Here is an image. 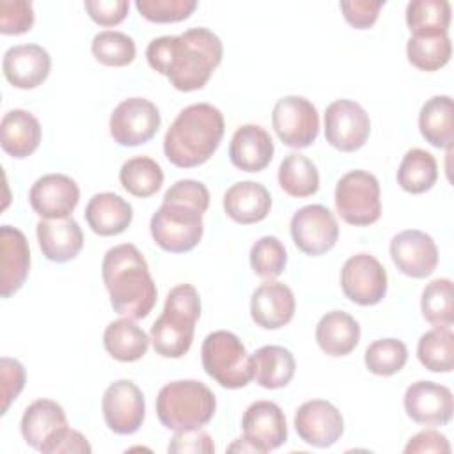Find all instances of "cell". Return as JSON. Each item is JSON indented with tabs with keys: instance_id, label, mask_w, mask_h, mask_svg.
Returning a JSON list of instances; mask_svg holds the SVG:
<instances>
[{
	"instance_id": "6da1fadb",
	"label": "cell",
	"mask_w": 454,
	"mask_h": 454,
	"mask_svg": "<svg viewBox=\"0 0 454 454\" xmlns=\"http://www.w3.org/2000/svg\"><path fill=\"white\" fill-rule=\"evenodd\" d=\"M149 66L167 76L181 92L202 89L220 66L223 44L206 27H192L179 35H161L147 44Z\"/></svg>"
},
{
	"instance_id": "7a4b0ae2",
	"label": "cell",
	"mask_w": 454,
	"mask_h": 454,
	"mask_svg": "<svg viewBox=\"0 0 454 454\" xmlns=\"http://www.w3.org/2000/svg\"><path fill=\"white\" fill-rule=\"evenodd\" d=\"M101 275L110 294V305L124 317L144 319L156 305L158 289L140 250L122 243L106 250Z\"/></svg>"
},
{
	"instance_id": "3957f363",
	"label": "cell",
	"mask_w": 454,
	"mask_h": 454,
	"mask_svg": "<svg viewBox=\"0 0 454 454\" xmlns=\"http://www.w3.org/2000/svg\"><path fill=\"white\" fill-rule=\"evenodd\" d=\"M225 131L222 112L209 103H193L183 108L163 138L167 160L181 168L206 163L218 149Z\"/></svg>"
},
{
	"instance_id": "277c9868",
	"label": "cell",
	"mask_w": 454,
	"mask_h": 454,
	"mask_svg": "<svg viewBox=\"0 0 454 454\" xmlns=\"http://www.w3.org/2000/svg\"><path fill=\"white\" fill-rule=\"evenodd\" d=\"M200 317V296L192 284H179L167 294L161 316L151 326L154 351L165 358H181L193 342Z\"/></svg>"
},
{
	"instance_id": "5b68a950",
	"label": "cell",
	"mask_w": 454,
	"mask_h": 454,
	"mask_svg": "<svg viewBox=\"0 0 454 454\" xmlns=\"http://www.w3.org/2000/svg\"><path fill=\"white\" fill-rule=\"evenodd\" d=\"M216 410V397L197 380H177L163 385L156 397V415L163 427L188 431L206 426Z\"/></svg>"
},
{
	"instance_id": "8992f818",
	"label": "cell",
	"mask_w": 454,
	"mask_h": 454,
	"mask_svg": "<svg viewBox=\"0 0 454 454\" xmlns=\"http://www.w3.org/2000/svg\"><path fill=\"white\" fill-rule=\"evenodd\" d=\"M200 358L206 374L223 388H241L254 380L252 355L232 332L216 330L206 335Z\"/></svg>"
},
{
	"instance_id": "52a82bcc",
	"label": "cell",
	"mask_w": 454,
	"mask_h": 454,
	"mask_svg": "<svg viewBox=\"0 0 454 454\" xmlns=\"http://www.w3.org/2000/svg\"><path fill=\"white\" fill-rule=\"evenodd\" d=\"M202 211L193 206L163 200L151 216V236L165 252L184 254L193 250L204 234Z\"/></svg>"
},
{
	"instance_id": "ba28073f",
	"label": "cell",
	"mask_w": 454,
	"mask_h": 454,
	"mask_svg": "<svg viewBox=\"0 0 454 454\" xmlns=\"http://www.w3.org/2000/svg\"><path fill=\"white\" fill-rule=\"evenodd\" d=\"M381 190L374 174L367 170L346 172L335 186V209L355 227H365L381 216Z\"/></svg>"
},
{
	"instance_id": "9c48e42d",
	"label": "cell",
	"mask_w": 454,
	"mask_h": 454,
	"mask_svg": "<svg viewBox=\"0 0 454 454\" xmlns=\"http://www.w3.org/2000/svg\"><path fill=\"white\" fill-rule=\"evenodd\" d=\"M271 124L286 145L303 149L317 138L319 114L307 98L284 96L273 106Z\"/></svg>"
},
{
	"instance_id": "30bf717a",
	"label": "cell",
	"mask_w": 454,
	"mask_h": 454,
	"mask_svg": "<svg viewBox=\"0 0 454 454\" xmlns=\"http://www.w3.org/2000/svg\"><path fill=\"white\" fill-rule=\"evenodd\" d=\"M160 110L153 101L128 98L110 115V135L119 145L135 147L149 142L160 129Z\"/></svg>"
},
{
	"instance_id": "8fae6325",
	"label": "cell",
	"mask_w": 454,
	"mask_h": 454,
	"mask_svg": "<svg viewBox=\"0 0 454 454\" xmlns=\"http://www.w3.org/2000/svg\"><path fill=\"white\" fill-rule=\"evenodd\" d=\"M369 114L353 99H335L325 110V138L342 153L358 151L369 138Z\"/></svg>"
},
{
	"instance_id": "7c38bea8",
	"label": "cell",
	"mask_w": 454,
	"mask_h": 454,
	"mask_svg": "<svg viewBox=\"0 0 454 454\" xmlns=\"http://www.w3.org/2000/svg\"><path fill=\"white\" fill-rule=\"evenodd\" d=\"M340 287L346 298L358 305L380 303L388 289V277L383 264L371 254L351 255L340 270Z\"/></svg>"
},
{
	"instance_id": "4fadbf2b",
	"label": "cell",
	"mask_w": 454,
	"mask_h": 454,
	"mask_svg": "<svg viewBox=\"0 0 454 454\" xmlns=\"http://www.w3.org/2000/svg\"><path fill=\"white\" fill-rule=\"evenodd\" d=\"M291 236L298 250L317 257L335 247L339 238V223L326 206L309 204L293 215Z\"/></svg>"
},
{
	"instance_id": "5bb4252c",
	"label": "cell",
	"mask_w": 454,
	"mask_h": 454,
	"mask_svg": "<svg viewBox=\"0 0 454 454\" xmlns=\"http://www.w3.org/2000/svg\"><path fill=\"white\" fill-rule=\"evenodd\" d=\"M103 419L115 434H133L140 429L145 417L142 390L131 380L110 383L101 399Z\"/></svg>"
},
{
	"instance_id": "9a60e30c",
	"label": "cell",
	"mask_w": 454,
	"mask_h": 454,
	"mask_svg": "<svg viewBox=\"0 0 454 454\" xmlns=\"http://www.w3.org/2000/svg\"><path fill=\"white\" fill-rule=\"evenodd\" d=\"M294 429L298 436L317 449L332 447L344 433L340 411L325 399L305 401L294 413Z\"/></svg>"
},
{
	"instance_id": "2e32d148",
	"label": "cell",
	"mask_w": 454,
	"mask_h": 454,
	"mask_svg": "<svg viewBox=\"0 0 454 454\" xmlns=\"http://www.w3.org/2000/svg\"><path fill=\"white\" fill-rule=\"evenodd\" d=\"M406 415L420 426H447L454 411V397L449 387L420 380L404 392Z\"/></svg>"
},
{
	"instance_id": "e0dca14e",
	"label": "cell",
	"mask_w": 454,
	"mask_h": 454,
	"mask_svg": "<svg viewBox=\"0 0 454 454\" xmlns=\"http://www.w3.org/2000/svg\"><path fill=\"white\" fill-rule=\"evenodd\" d=\"M390 257L397 270L411 278H426L438 266L434 239L419 229H406L390 241Z\"/></svg>"
},
{
	"instance_id": "ac0fdd59",
	"label": "cell",
	"mask_w": 454,
	"mask_h": 454,
	"mask_svg": "<svg viewBox=\"0 0 454 454\" xmlns=\"http://www.w3.org/2000/svg\"><path fill=\"white\" fill-rule=\"evenodd\" d=\"M241 429L243 438L261 454L278 449L287 440L286 415L273 401L252 403L243 413Z\"/></svg>"
},
{
	"instance_id": "d6986e66",
	"label": "cell",
	"mask_w": 454,
	"mask_h": 454,
	"mask_svg": "<svg viewBox=\"0 0 454 454\" xmlns=\"http://www.w3.org/2000/svg\"><path fill=\"white\" fill-rule=\"evenodd\" d=\"M80 200V188L66 174H44L32 184L28 202L44 220L67 218Z\"/></svg>"
},
{
	"instance_id": "ffe728a7",
	"label": "cell",
	"mask_w": 454,
	"mask_h": 454,
	"mask_svg": "<svg viewBox=\"0 0 454 454\" xmlns=\"http://www.w3.org/2000/svg\"><path fill=\"white\" fill-rule=\"evenodd\" d=\"M51 57L41 44H16L5 50L2 71L16 89H35L50 74Z\"/></svg>"
},
{
	"instance_id": "44dd1931",
	"label": "cell",
	"mask_w": 454,
	"mask_h": 454,
	"mask_svg": "<svg viewBox=\"0 0 454 454\" xmlns=\"http://www.w3.org/2000/svg\"><path fill=\"white\" fill-rule=\"evenodd\" d=\"M296 310L293 291L277 280L262 282L250 298V316L254 323L264 330H278L286 326Z\"/></svg>"
},
{
	"instance_id": "7402d4cb",
	"label": "cell",
	"mask_w": 454,
	"mask_h": 454,
	"mask_svg": "<svg viewBox=\"0 0 454 454\" xmlns=\"http://www.w3.org/2000/svg\"><path fill=\"white\" fill-rule=\"evenodd\" d=\"M0 294L12 296L21 289L30 270V247L25 234L11 225L0 227Z\"/></svg>"
},
{
	"instance_id": "603a6c76",
	"label": "cell",
	"mask_w": 454,
	"mask_h": 454,
	"mask_svg": "<svg viewBox=\"0 0 454 454\" xmlns=\"http://www.w3.org/2000/svg\"><path fill=\"white\" fill-rule=\"evenodd\" d=\"M273 140L259 124L239 126L229 144L231 163L243 172H261L273 158Z\"/></svg>"
},
{
	"instance_id": "cb8c5ba5",
	"label": "cell",
	"mask_w": 454,
	"mask_h": 454,
	"mask_svg": "<svg viewBox=\"0 0 454 454\" xmlns=\"http://www.w3.org/2000/svg\"><path fill=\"white\" fill-rule=\"evenodd\" d=\"M35 234L43 255L51 262H67L83 248V232L78 222L71 216L44 220L35 225Z\"/></svg>"
},
{
	"instance_id": "d4e9b609",
	"label": "cell",
	"mask_w": 454,
	"mask_h": 454,
	"mask_svg": "<svg viewBox=\"0 0 454 454\" xmlns=\"http://www.w3.org/2000/svg\"><path fill=\"white\" fill-rule=\"evenodd\" d=\"M223 209L236 223H257L268 216L271 195L261 183L239 181L223 193Z\"/></svg>"
},
{
	"instance_id": "484cf974",
	"label": "cell",
	"mask_w": 454,
	"mask_h": 454,
	"mask_svg": "<svg viewBox=\"0 0 454 454\" xmlns=\"http://www.w3.org/2000/svg\"><path fill=\"white\" fill-rule=\"evenodd\" d=\"M85 220L92 232L115 236L124 232L133 220V207L121 195L101 192L90 197L85 207Z\"/></svg>"
},
{
	"instance_id": "4316f807",
	"label": "cell",
	"mask_w": 454,
	"mask_h": 454,
	"mask_svg": "<svg viewBox=\"0 0 454 454\" xmlns=\"http://www.w3.org/2000/svg\"><path fill=\"white\" fill-rule=\"evenodd\" d=\"M41 142V124L27 110H9L0 122V145L2 149L16 158L23 160L30 156Z\"/></svg>"
},
{
	"instance_id": "83f0119b",
	"label": "cell",
	"mask_w": 454,
	"mask_h": 454,
	"mask_svg": "<svg viewBox=\"0 0 454 454\" xmlns=\"http://www.w3.org/2000/svg\"><path fill=\"white\" fill-rule=\"evenodd\" d=\"M66 426V411L57 401L37 399L23 411L21 436L30 447L41 450V447Z\"/></svg>"
},
{
	"instance_id": "f1b7e54d",
	"label": "cell",
	"mask_w": 454,
	"mask_h": 454,
	"mask_svg": "<svg viewBox=\"0 0 454 454\" xmlns=\"http://www.w3.org/2000/svg\"><path fill=\"white\" fill-rule=\"evenodd\" d=\"M360 340L358 321L342 310L326 312L316 326V342L330 356L349 355Z\"/></svg>"
},
{
	"instance_id": "f546056e",
	"label": "cell",
	"mask_w": 454,
	"mask_h": 454,
	"mask_svg": "<svg viewBox=\"0 0 454 454\" xmlns=\"http://www.w3.org/2000/svg\"><path fill=\"white\" fill-rule=\"evenodd\" d=\"M254 380L257 385L268 390H277L286 385L294 376L296 360L293 353L284 346H262L252 355Z\"/></svg>"
},
{
	"instance_id": "4dcf8cb0",
	"label": "cell",
	"mask_w": 454,
	"mask_h": 454,
	"mask_svg": "<svg viewBox=\"0 0 454 454\" xmlns=\"http://www.w3.org/2000/svg\"><path fill=\"white\" fill-rule=\"evenodd\" d=\"M151 337L131 317L112 321L103 333L106 353L119 362H137L149 349Z\"/></svg>"
},
{
	"instance_id": "1f68e13d",
	"label": "cell",
	"mask_w": 454,
	"mask_h": 454,
	"mask_svg": "<svg viewBox=\"0 0 454 454\" xmlns=\"http://www.w3.org/2000/svg\"><path fill=\"white\" fill-rule=\"evenodd\" d=\"M420 135L438 149H450L454 140V110L450 96L429 98L419 114Z\"/></svg>"
},
{
	"instance_id": "d6a6232c",
	"label": "cell",
	"mask_w": 454,
	"mask_h": 454,
	"mask_svg": "<svg viewBox=\"0 0 454 454\" xmlns=\"http://www.w3.org/2000/svg\"><path fill=\"white\" fill-rule=\"evenodd\" d=\"M436 179L438 163L429 151L419 147L406 151L397 168V183L404 192L413 195L424 193L434 186Z\"/></svg>"
},
{
	"instance_id": "836d02e7",
	"label": "cell",
	"mask_w": 454,
	"mask_h": 454,
	"mask_svg": "<svg viewBox=\"0 0 454 454\" xmlns=\"http://www.w3.org/2000/svg\"><path fill=\"white\" fill-rule=\"evenodd\" d=\"M278 184L291 197H310L319 190L317 167L305 154L289 153L278 165Z\"/></svg>"
},
{
	"instance_id": "e575fe53",
	"label": "cell",
	"mask_w": 454,
	"mask_h": 454,
	"mask_svg": "<svg viewBox=\"0 0 454 454\" xmlns=\"http://www.w3.org/2000/svg\"><path fill=\"white\" fill-rule=\"evenodd\" d=\"M406 25L411 35L447 34L450 4L447 0H411L406 5Z\"/></svg>"
},
{
	"instance_id": "d590c367",
	"label": "cell",
	"mask_w": 454,
	"mask_h": 454,
	"mask_svg": "<svg viewBox=\"0 0 454 454\" xmlns=\"http://www.w3.org/2000/svg\"><path fill=\"white\" fill-rule=\"evenodd\" d=\"M122 188L133 197H151L163 184V170L160 163L149 156H135L122 163L119 170Z\"/></svg>"
},
{
	"instance_id": "8d00e7d4",
	"label": "cell",
	"mask_w": 454,
	"mask_h": 454,
	"mask_svg": "<svg viewBox=\"0 0 454 454\" xmlns=\"http://www.w3.org/2000/svg\"><path fill=\"white\" fill-rule=\"evenodd\" d=\"M420 364L431 372H450L454 367V333L450 328H438L420 335L417 344Z\"/></svg>"
},
{
	"instance_id": "74e56055",
	"label": "cell",
	"mask_w": 454,
	"mask_h": 454,
	"mask_svg": "<svg viewBox=\"0 0 454 454\" xmlns=\"http://www.w3.org/2000/svg\"><path fill=\"white\" fill-rule=\"evenodd\" d=\"M406 55L411 66L420 71H438L452 55L449 34L411 35L406 43Z\"/></svg>"
},
{
	"instance_id": "f35d334b",
	"label": "cell",
	"mask_w": 454,
	"mask_h": 454,
	"mask_svg": "<svg viewBox=\"0 0 454 454\" xmlns=\"http://www.w3.org/2000/svg\"><path fill=\"white\" fill-rule=\"evenodd\" d=\"M452 280L436 278L431 280L420 298V310L427 323L438 328H450L454 323V305H452Z\"/></svg>"
},
{
	"instance_id": "ab89813d",
	"label": "cell",
	"mask_w": 454,
	"mask_h": 454,
	"mask_svg": "<svg viewBox=\"0 0 454 454\" xmlns=\"http://www.w3.org/2000/svg\"><path fill=\"white\" fill-rule=\"evenodd\" d=\"M90 50L99 64L110 67L128 66L135 60L137 55L133 37L119 30H103L96 34Z\"/></svg>"
},
{
	"instance_id": "60d3db41",
	"label": "cell",
	"mask_w": 454,
	"mask_h": 454,
	"mask_svg": "<svg viewBox=\"0 0 454 454\" xmlns=\"http://www.w3.org/2000/svg\"><path fill=\"white\" fill-rule=\"evenodd\" d=\"M365 367L376 376H392L399 372L408 360V348L399 339H378L371 342L364 355Z\"/></svg>"
},
{
	"instance_id": "b9f144b4",
	"label": "cell",
	"mask_w": 454,
	"mask_h": 454,
	"mask_svg": "<svg viewBox=\"0 0 454 454\" xmlns=\"http://www.w3.org/2000/svg\"><path fill=\"white\" fill-rule=\"evenodd\" d=\"M287 252L284 243L275 236L259 238L250 248V266L255 275L273 280L286 270Z\"/></svg>"
},
{
	"instance_id": "7bdbcfd3",
	"label": "cell",
	"mask_w": 454,
	"mask_h": 454,
	"mask_svg": "<svg viewBox=\"0 0 454 454\" xmlns=\"http://www.w3.org/2000/svg\"><path fill=\"white\" fill-rule=\"evenodd\" d=\"M137 11L153 23H176L186 20L197 7L195 0H137Z\"/></svg>"
},
{
	"instance_id": "ee69618b",
	"label": "cell",
	"mask_w": 454,
	"mask_h": 454,
	"mask_svg": "<svg viewBox=\"0 0 454 454\" xmlns=\"http://www.w3.org/2000/svg\"><path fill=\"white\" fill-rule=\"evenodd\" d=\"M34 7L27 0L0 2V32L5 35H20L34 25Z\"/></svg>"
},
{
	"instance_id": "f6af8a7d",
	"label": "cell",
	"mask_w": 454,
	"mask_h": 454,
	"mask_svg": "<svg viewBox=\"0 0 454 454\" xmlns=\"http://www.w3.org/2000/svg\"><path fill=\"white\" fill-rule=\"evenodd\" d=\"M0 376H2V415L7 413L11 403L20 395L25 387V367L20 360L2 356L0 360Z\"/></svg>"
},
{
	"instance_id": "bcb514c9",
	"label": "cell",
	"mask_w": 454,
	"mask_h": 454,
	"mask_svg": "<svg viewBox=\"0 0 454 454\" xmlns=\"http://www.w3.org/2000/svg\"><path fill=\"white\" fill-rule=\"evenodd\" d=\"M163 200H176L188 206L197 207L199 211L206 213L209 207V192L207 188L195 179H181L174 183L163 195Z\"/></svg>"
},
{
	"instance_id": "7dc6e473",
	"label": "cell",
	"mask_w": 454,
	"mask_h": 454,
	"mask_svg": "<svg viewBox=\"0 0 454 454\" xmlns=\"http://www.w3.org/2000/svg\"><path fill=\"white\" fill-rule=\"evenodd\" d=\"M167 449L172 454H213L215 443L213 438L199 427L188 431H176Z\"/></svg>"
},
{
	"instance_id": "c3c4849f",
	"label": "cell",
	"mask_w": 454,
	"mask_h": 454,
	"mask_svg": "<svg viewBox=\"0 0 454 454\" xmlns=\"http://www.w3.org/2000/svg\"><path fill=\"white\" fill-rule=\"evenodd\" d=\"M340 11L344 14V20L358 30L369 28L376 23L380 9L385 5L383 0H349L340 2Z\"/></svg>"
},
{
	"instance_id": "681fc988",
	"label": "cell",
	"mask_w": 454,
	"mask_h": 454,
	"mask_svg": "<svg viewBox=\"0 0 454 454\" xmlns=\"http://www.w3.org/2000/svg\"><path fill=\"white\" fill-rule=\"evenodd\" d=\"M85 11L90 20L101 27H114L124 21L128 16L129 2L128 0H85Z\"/></svg>"
},
{
	"instance_id": "f907efd6",
	"label": "cell",
	"mask_w": 454,
	"mask_h": 454,
	"mask_svg": "<svg viewBox=\"0 0 454 454\" xmlns=\"http://www.w3.org/2000/svg\"><path fill=\"white\" fill-rule=\"evenodd\" d=\"M92 450L90 443L87 442V438L76 431L71 429L69 426L62 427L60 431H57L43 447L41 452L44 454H60V452H74V454H89Z\"/></svg>"
},
{
	"instance_id": "816d5d0a",
	"label": "cell",
	"mask_w": 454,
	"mask_h": 454,
	"mask_svg": "<svg viewBox=\"0 0 454 454\" xmlns=\"http://www.w3.org/2000/svg\"><path fill=\"white\" fill-rule=\"evenodd\" d=\"M406 454H422V452H434V454H449L450 445L447 436H443L438 431L426 429L417 433L410 438V442L404 447Z\"/></svg>"
},
{
	"instance_id": "f5cc1de1",
	"label": "cell",
	"mask_w": 454,
	"mask_h": 454,
	"mask_svg": "<svg viewBox=\"0 0 454 454\" xmlns=\"http://www.w3.org/2000/svg\"><path fill=\"white\" fill-rule=\"evenodd\" d=\"M229 450H231V452H234V450H241V452H257V450L254 449V445L248 443L245 438H239V440H236L234 443H231V445H229Z\"/></svg>"
}]
</instances>
